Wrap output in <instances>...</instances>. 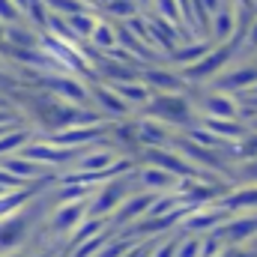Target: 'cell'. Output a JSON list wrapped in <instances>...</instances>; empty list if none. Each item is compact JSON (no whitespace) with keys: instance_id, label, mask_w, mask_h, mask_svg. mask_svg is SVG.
<instances>
[{"instance_id":"obj_1","label":"cell","mask_w":257,"mask_h":257,"mask_svg":"<svg viewBox=\"0 0 257 257\" xmlns=\"http://www.w3.org/2000/svg\"><path fill=\"white\" fill-rule=\"evenodd\" d=\"M141 114L171 126L177 135L197 126V120H200V114L194 108V90H186V93H156Z\"/></svg>"},{"instance_id":"obj_2","label":"cell","mask_w":257,"mask_h":257,"mask_svg":"<svg viewBox=\"0 0 257 257\" xmlns=\"http://www.w3.org/2000/svg\"><path fill=\"white\" fill-rule=\"evenodd\" d=\"M233 60H242V57H239L230 45H212V51H209L206 57H200L194 66L183 69L180 78L186 81L189 90H200V87H206L209 81H215V78L233 63Z\"/></svg>"},{"instance_id":"obj_3","label":"cell","mask_w":257,"mask_h":257,"mask_svg":"<svg viewBox=\"0 0 257 257\" xmlns=\"http://www.w3.org/2000/svg\"><path fill=\"white\" fill-rule=\"evenodd\" d=\"M254 84H257V66L251 63V60H233V63L227 66L215 81H209L206 87L239 99V96H245Z\"/></svg>"},{"instance_id":"obj_4","label":"cell","mask_w":257,"mask_h":257,"mask_svg":"<svg viewBox=\"0 0 257 257\" xmlns=\"http://www.w3.org/2000/svg\"><path fill=\"white\" fill-rule=\"evenodd\" d=\"M87 90H90V108H93L105 123H120V120L135 117V111L128 108L108 84H102V81H87Z\"/></svg>"},{"instance_id":"obj_5","label":"cell","mask_w":257,"mask_h":257,"mask_svg":"<svg viewBox=\"0 0 257 257\" xmlns=\"http://www.w3.org/2000/svg\"><path fill=\"white\" fill-rule=\"evenodd\" d=\"M194 108L200 117H209V120H239V99L209 87L194 90Z\"/></svg>"},{"instance_id":"obj_6","label":"cell","mask_w":257,"mask_h":257,"mask_svg":"<svg viewBox=\"0 0 257 257\" xmlns=\"http://www.w3.org/2000/svg\"><path fill=\"white\" fill-rule=\"evenodd\" d=\"M45 141L51 147H63V150H87V147H96V144L108 141V123H102V126H72L48 135Z\"/></svg>"},{"instance_id":"obj_7","label":"cell","mask_w":257,"mask_h":257,"mask_svg":"<svg viewBox=\"0 0 257 257\" xmlns=\"http://www.w3.org/2000/svg\"><path fill=\"white\" fill-rule=\"evenodd\" d=\"M141 81L150 87V93H186V81L180 78L177 69H171L168 63H156V66H144L141 69Z\"/></svg>"},{"instance_id":"obj_8","label":"cell","mask_w":257,"mask_h":257,"mask_svg":"<svg viewBox=\"0 0 257 257\" xmlns=\"http://www.w3.org/2000/svg\"><path fill=\"white\" fill-rule=\"evenodd\" d=\"M135 132H138V144H141V150H147V147H168L171 141H174V128L165 126V123H159V120H153V117H144V114H135Z\"/></svg>"},{"instance_id":"obj_9","label":"cell","mask_w":257,"mask_h":257,"mask_svg":"<svg viewBox=\"0 0 257 257\" xmlns=\"http://www.w3.org/2000/svg\"><path fill=\"white\" fill-rule=\"evenodd\" d=\"M239 30V12L233 6H224L221 12H215L209 18V27H206V39L212 45H227Z\"/></svg>"},{"instance_id":"obj_10","label":"cell","mask_w":257,"mask_h":257,"mask_svg":"<svg viewBox=\"0 0 257 257\" xmlns=\"http://www.w3.org/2000/svg\"><path fill=\"white\" fill-rule=\"evenodd\" d=\"M212 51V42L203 36V39H186L183 45H177L171 54H168V66L171 69H177V72H183V69H189L194 66L200 57H206Z\"/></svg>"},{"instance_id":"obj_11","label":"cell","mask_w":257,"mask_h":257,"mask_svg":"<svg viewBox=\"0 0 257 257\" xmlns=\"http://www.w3.org/2000/svg\"><path fill=\"white\" fill-rule=\"evenodd\" d=\"M108 87H111V90H114V93H117V96L126 102L135 114H141V111L147 108V102L153 99L150 87H147L141 78H138V81H123V84H108Z\"/></svg>"},{"instance_id":"obj_12","label":"cell","mask_w":257,"mask_h":257,"mask_svg":"<svg viewBox=\"0 0 257 257\" xmlns=\"http://www.w3.org/2000/svg\"><path fill=\"white\" fill-rule=\"evenodd\" d=\"M200 126L206 128V132H212L227 147H236L245 138V126L239 120H209V117H200Z\"/></svg>"},{"instance_id":"obj_13","label":"cell","mask_w":257,"mask_h":257,"mask_svg":"<svg viewBox=\"0 0 257 257\" xmlns=\"http://www.w3.org/2000/svg\"><path fill=\"white\" fill-rule=\"evenodd\" d=\"M224 218H227V209H221V206H194L192 218L183 224H186V230H209V227L218 230L224 224Z\"/></svg>"},{"instance_id":"obj_14","label":"cell","mask_w":257,"mask_h":257,"mask_svg":"<svg viewBox=\"0 0 257 257\" xmlns=\"http://www.w3.org/2000/svg\"><path fill=\"white\" fill-rule=\"evenodd\" d=\"M87 48H90L93 54H105V51L117 48V24L108 21V18H99L96 30H93L90 39H87Z\"/></svg>"},{"instance_id":"obj_15","label":"cell","mask_w":257,"mask_h":257,"mask_svg":"<svg viewBox=\"0 0 257 257\" xmlns=\"http://www.w3.org/2000/svg\"><path fill=\"white\" fill-rule=\"evenodd\" d=\"M3 42H6L9 48H21V51H33V48L39 45V33H36L33 27H27V24L21 21V24H9V27L3 30Z\"/></svg>"},{"instance_id":"obj_16","label":"cell","mask_w":257,"mask_h":257,"mask_svg":"<svg viewBox=\"0 0 257 257\" xmlns=\"http://www.w3.org/2000/svg\"><path fill=\"white\" fill-rule=\"evenodd\" d=\"M90 200V197H87ZM87 200H78V203H57V209H54V227L57 230H69V227H75L78 221H84V215H87Z\"/></svg>"},{"instance_id":"obj_17","label":"cell","mask_w":257,"mask_h":257,"mask_svg":"<svg viewBox=\"0 0 257 257\" xmlns=\"http://www.w3.org/2000/svg\"><path fill=\"white\" fill-rule=\"evenodd\" d=\"M66 24H69L72 36H75V42H78V45H87L90 33H93V30H96V24H99V15L90 9V12H81V15L66 18Z\"/></svg>"},{"instance_id":"obj_18","label":"cell","mask_w":257,"mask_h":257,"mask_svg":"<svg viewBox=\"0 0 257 257\" xmlns=\"http://www.w3.org/2000/svg\"><path fill=\"white\" fill-rule=\"evenodd\" d=\"M45 9L51 15H60V18H72V15H81V12H90V0H42Z\"/></svg>"},{"instance_id":"obj_19","label":"cell","mask_w":257,"mask_h":257,"mask_svg":"<svg viewBox=\"0 0 257 257\" xmlns=\"http://www.w3.org/2000/svg\"><path fill=\"white\" fill-rule=\"evenodd\" d=\"M21 21H24L21 9H18L12 0H0V24L9 27V24H21Z\"/></svg>"},{"instance_id":"obj_20","label":"cell","mask_w":257,"mask_h":257,"mask_svg":"<svg viewBox=\"0 0 257 257\" xmlns=\"http://www.w3.org/2000/svg\"><path fill=\"white\" fill-rule=\"evenodd\" d=\"M242 51H248V54H254V51H257V15L251 18V24H248V30H245Z\"/></svg>"},{"instance_id":"obj_21","label":"cell","mask_w":257,"mask_h":257,"mask_svg":"<svg viewBox=\"0 0 257 257\" xmlns=\"http://www.w3.org/2000/svg\"><path fill=\"white\" fill-rule=\"evenodd\" d=\"M186 245L177 251V257H200V239L197 236H192V239H183Z\"/></svg>"},{"instance_id":"obj_22","label":"cell","mask_w":257,"mask_h":257,"mask_svg":"<svg viewBox=\"0 0 257 257\" xmlns=\"http://www.w3.org/2000/svg\"><path fill=\"white\" fill-rule=\"evenodd\" d=\"M9 120H18V114L9 108H0V123H9Z\"/></svg>"},{"instance_id":"obj_23","label":"cell","mask_w":257,"mask_h":257,"mask_svg":"<svg viewBox=\"0 0 257 257\" xmlns=\"http://www.w3.org/2000/svg\"><path fill=\"white\" fill-rule=\"evenodd\" d=\"M135 3H138L141 12H150V6H153V0H135Z\"/></svg>"},{"instance_id":"obj_24","label":"cell","mask_w":257,"mask_h":257,"mask_svg":"<svg viewBox=\"0 0 257 257\" xmlns=\"http://www.w3.org/2000/svg\"><path fill=\"white\" fill-rule=\"evenodd\" d=\"M12 3H15V6H18V9H24V6H27V3H30V0H12Z\"/></svg>"},{"instance_id":"obj_25","label":"cell","mask_w":257,"mask_h":257,"mask_svg":"<svg viewBox=\"0 0 257 257\" xmlns=\"http://www.w3.org/2000/svg\"><path fill=\"white\" fill-rule=\"evenodd\" d=\"M251 63H254V66H257V51H254V54H251Z\"/></svg>"},{"instance_id":"obj_26","label":"cell","mask_w":257,"mask_h":257,"mask_svg":"<svg viewBox=\"0 0 257 257\" xmlns=\"http://www.w3.org/2000/svg\"><path fill=\"white\" fill-rule=\"evenodd\" d=\"M0 66H6V63H3V60H0Z\"/></svg>"}]
</instances>
